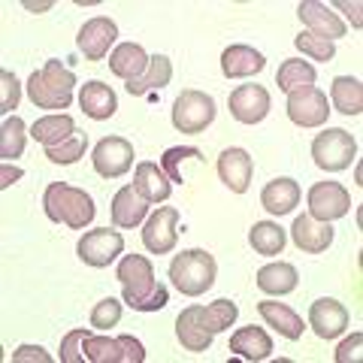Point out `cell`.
I'll list each match as a JSON object with an SVG mask.
<instances>
[{
  "label": "cell",
  "instance_id": "obj_1",
  "mask_svg": "<svg viewBox=\"0 0 363 363\" xmlns=\"http://www.w3.org/2000/svg\"><path fill=\"white\" fill-rule=\"evenodd\" d=\"M116 276L124 285V303H128L133 312H157L169 303L167 288L155 281V267L149 257L128 255L118 264Z\"/></svg>",
  "mask_w": 363,
  "mask_h": 363
},
{
  "label": "cell",
  "instance_id": "obj_2",
  "mask_svg": "<svg viewBox=\"0 0 363 363\" xmlns=\"http://www.w3.org/2000/svg\"><path fill=\"white\" fill-rule=\"evenodd\" d=\"M76 76L61 61H45L43 70L30 73L28 97L37 109H67L73 104Z\"/></svg>",
  "mask_w": 363,
  "mask_h": 363
},
{
  "label": "cell",
  "instance_id": "obj_3",
  "mask_svg": "<svg viewBox=\"0 0 363 363\" xmlns=\"http://www.w3.org/2000/svg\"><path fill=\"white\" fill-rule=\"evenodd\" d=\"M45 215L55 224H67L73 230H85L94 218V200H91L82 188H73L67 182H52L43 194Z\"/></svg>",
  "mask_w": 363,
  "mask_h": 363
},
{
  "label": "cell",
  "instance_id": "obj_4",
  "mask_svg": "<svg viewBox=\"0 0 363 363\" xmlns=\"http://www.w3.org/2000/svg\"><path fill=\"white\" fill-rule=\"evenodd\" d=\"M215 257L206 248H188L173 257L169 264V279H173V288L185 297H200L215 285Z\"/></svg>",
  "mask_w": 363,
  "mask_h": 363
},
{
  "label": "cell",
  "instance_id": "obj_5",
  "mask_svg": "<svg viewBox=\"0 0 363 363\" xmlns=\"http://www.w3.org/2000/svg\"><path fill=\"white\" fill-rule=\"evenodd\" d=\"M312 157L327 173H339V169H348L351 161L357 157V143H354V136L342 128H327L324 133L315 136Z\"/></svg>",
  "mask_w": 363,
  "mask_h": 363
},
{
  "label": "cell",
  "instance_id": "obj_6",
  "mask_svg": "<svg viewBox=\"0 0 363 363\" xmlns=\"http://www.w3.org/2000/svg\"><path fill=\"white\" fill-rule=\"evenodd\" d=\"M215 118V100L203 91H182L173 104V128L179 133H203Z\"/></svg>",
  "mask_w": 363,
  "mask_h": 363
},
{
  "label": "cell",
  "instance_id": "obj_7",
  "mask_svg": "<svg viewBox=\"0 0 363 363\" xmlns=\"http://www.w3.org/2000/svg\"><path fill=\"white\" fill-rule=\"evenodd\" d=\"M327 116H330L327 94L315 85L297 88L288 94V118L300 128H321V124H327Z\"/></svg>",
  "mask_w": 363,
  "mask_h": 363
},
{
  "label": "cell",
  "instance_id": "obj_8",
  "mask_svg": "<svg viewBox=\"0 0 363 363\" xmlns=\"http://www.w3.org/2000/svg\"><path fill=\"white\" fill-rule=\"evenodd\" d=\"M306 203H309V215L318 221H336L351 212V194L339 182H318V185H312Z\"/></svg>",
  "mask_w": 363,
  "mask_h": 363
},
{
  "label": "cell",
  "instance_id": "obj_9",
  "mask_svg": "<svg viewBox=\"0 0 363 363\" xmlns=\"http://www.w3.org/2000/svg\"><path fill=\"white\" fill-rule=\"evenodd\" d=\"M76 252L88 267L104 269L124 252V236L118 230H109V227H104V230H88L82 240H79Z\"/></svg>",
  "mask_w": 363,
  "mask_h": 363
},
{
  "label": "cell",
  "instance_id": "obj_10",
  "mask_svg": "<svg viewBox=\"0 0 363 363\" xmlns=\"http://www.w3.org/2000/svg\"><path fill=\"white\" fill-rule=\"evenodd\" d=\"M91 161H94L97 176L118 179V176H124L133 167V145L124 140V136H106V140H100L94 145Z\"/></svg>",
  "mask_w": 363,
  "mask_h": 363
},
{
  "label": "cell",
  "instance_id": "obj_11",
  "mask_svg": "<svg viewBox=\"0 0 363 363\" xmlns=\"http://www.w3.org/2000/svg\"><path fill=\"white\" fill-rule=\"evenodd\" d=\"M179 209L173 206H161L157 212H152V218L143 227V245L149 248L152 255H167L173 252L179 242Z\"/></svg>",
  "mask_w": 363,
  "mask_h": 363
},
{
  "label": "cell",
  "instance_id": "obj_12",
  "mask_svg": "<svg viewBox=\"0 0 363 363\" xmlns=\"http://www.w3.org/2000/svg\"><path fill=\"white\" fill-rule=\"evenodd\" d=\"M118 40V28H116V21L106 18V16H94V18H88L82 30H79V52L85 55V61H104L106 55H109V45Z\"/></svg>",
  "mask_w": 363,
  "mask_h": 363
},
{
  "label": "cell",
  "instance_id": "obj_13",
  "mask_svg": "<svg viewBox=\"0 0 363 363\" xmlns=\"http://www.w3.org/2000/svg\"><path fill=\"white\" fill-rule=\"evenodd\" d=\"M230 116L242 124H257L269 112V91L264 85H240L230 91Z\"/></svg>",
  "mask_w": 363,
  "mask_h": 363
},
{
  "label": "cell",
  "instance_id": "obj_14",
  "mask_svg": "<svg viewBox=\"0 0 363 363\" xmlns=\"http://www.w3.org/2000/svg\"><path fill=\"white\" fill-rule=\"evenodd\" d=\"M297 16L303 25L309 28V33H315V37H321V40L333 43L339 37H345V21L336 13H330V6L318 4V0H303L297 6Z\"/></svg>",
  "mask_w": 363,
  "mask_h": 363
},
{
  "label": "cell",
  "instance_id": "obj_15",
  "mask_svg": "<svg viewBox=\"0 0 363 363\" xmlns=\"http://www.w3.org/2000/svg\"><path fill=\"white\" fill-rule=\"evenodd\" d=\"M252 173H255V161L245 149H224L218 157V176L233 194H245L252 185Z\"/></svg>",
  "mask_w": 363,
  "mask_h": 363
},
{
  "label": "cell",
  "instance_id": "obj_16",
  "mask_svg": "<svg viewBox=\"0 0 363 363\" xmlns=\"http://www.w3.org/2000/svg\"><path fill=\"white\" fill-rule=\"evenodd\" d=\"M291 236H294V245H297L300 252L321 255L333 242V227H330V221H318L312 215H300V218H294Z\"/></svg>",
  "mask_w": 363,
  "mask_h": 363
},
{
  "label": "cell",
  "instance_id": "obj_17",
  "mask_svg": "<svg viewBox=\"0 0 363 363\" xmlns=\"http://www.w3.org/2000/svg\"><path fill=\"white\" fill-rule=\"evenodd\" d=\"M309 327L321 336V339H333L348 327V309L339 300H315L309 309Z\"/></svg>",
  "mask_w": 363,
  "mask_h": 363
},
{
  "label": "cell",
  "instance_id": "obj_18",
  "mask_svg": "<svg viewBox=\"0 0 363 363\" xmlns=\"http://www.w3.org/2000/svg\"><path fill=\"white\" fill-rule=\"evenodd\" d=\"M176 336H179L182 348H188V351H209L212 333L206 327V318H203V306H188V309L176 318Z\"/></svg>",
  "mask_w": 363,
  "mask_h": 363
},
{
  "label": "cell",
  "instance_id": "obj_19",
  "mask_svg": "<svg viewBox=\"0 0 363 363\" xmlns=\"http://www.w3.org/2000/svg\"><path fill=\"white\" fill-rule=\"evenodd\" d=\"M133 188L140 191L143 200H149V203H164L169 194H173V182H169V176L157 164H152V161H140V164H136Z\"/></svg>",
  "mask_w": 363,
  "mask_h": 363
},
{
  "label": "cell",
  "instance_id": "obj_20",
  "mask_svg": "<svg viewBox=\"0 0 363 363\" xmlns=\"http://www.w3.org/2000/svg\"><path fill=\"white\" fill-rule=\"evenodd\" d=\"M79 106L85 109L88 118L94 121H104V118H112L118 109V100H116V91H112L109 85L97 82V79H91V82L82 85V91H79Z\"/></svg>",
  "mask_w": 363,
  "mask_h": 363
},
{
  "label": "cell",
  "instance_id": "obj_21",
  "mask_svg": "<svg viewBox=\"0 0 363 363\" xmlns=\"http://www.w3.org/2000/svg\"><path fill=\"white\" fill-rule=\"evenodd\" d=\"M145 215H149V200H143V194L133 185H124L112 197V224L116 227H136L143 224Z\"/></svg>",
  "mask_w": 363,
  "mask_h": 363
},
{
  "label": "cell",
  "instance_id": "obj_22",
  "mask_svg": "<svg viewBox=\"0 0 363 363\" xmlns=\"http://www.w3.org/2000/svg\"><path fill=\"white\" fill-rule=\"evenodd\" d=\"M264 55L252 45H227L221 55V73L227 79H242V76H255L264 70Z\"/></svg>",
  "mask_w": 363,
  "mask_h": 363
},
{
  "label": "cell",
  "instance_id": "obj_23",
  "mask_svg": "<svg viewBox=\"0 0 363 363\" xmlns=\"http://www.w3.org/2000/svg\"><path fill=\"white\" fill-rule=\"evenodd\" d=\"M109 70L118 79H124V82H133V79H140L149 70V55L136 43H121V45H116V52L109 55Z\"/></svg>",
  "mask_w": 363,
  "mask_h": 363
},
{
  "label": "cell",
  "instance_id": "obj_24",
  "mask_svg": "<svg viewBox=\"0 0 363 363\" xmlns=\"http://www.w3.org/2000/svg\"><path fill=\"white\" fill-rule=\"evenodd\" d=\"M230 351L242 360H267L272 354V339L264 327H242L230 336Z\"/></svg>",
  "mask_w": 363,
  "mask_h": 363
},
{
  "label": "cell",
  "instance_id": "obj_25",
  "mask_svg": "<svg viewBox=\"0 0 363 363\" xmlns=\"http://www.w3.org/2000/svg\"><path fill=\"white\" fill-rule=\"evenodd\" d=\"M257 312L272 327V330H279L285 339H291V342H297V339L303 336V318L294 312V309H288L285 303L264 300V303H257Z\"/></svg>",
  "mask_w": 363,
  "mask_h": 363
},
{
  "label": "cell",
  "instance_id": "obj_26",
  "mask_svg": "<svg viewBox=\"0 0 363 363\" xmlns=\"http://www.w3.org/2000/svg\"><path fill=\"white\" fill-rule=\"evenodd\" d=\"M260 203L269 215H288L300 203V185L294 179H272L260 191Z\"/></svg>",
  "mask_w": 363,
  "mask_h": 363
},
{
  "label": "cell",
  "instance_id": "obj_27",
  "mask_svg": "<svg viewBox=\"0 0 363 363\" xmlns=\"http://www.w3.org/2000/svg\"><path fill=\"white\" fill-rule=\"evenodd\" d=\"M73 133H76V121L70 116H64V112H58V116H43L33 121V128H30V136L40 145H45V149L67 143Z\"/></svg>",
  "mask_w": 363,
  "mask_h": 363
},
{
  "label": "cell",
  "instance_id": "obj_28",
  "mask_svg": "<svg viewBox=\"0 0 363 363\" xmlns=\"http://www.w3.org/2000/svg\"><path fill=\"white\" fill-rule=\"evenodd\" d=\"M169 79H173V61H169L167 55H152L149 70L140 79L128 82V91L133 97H143V94H152V91H161L164 85H169Z\"/></svg>",
  "mask_w": 363,
  "mask_h": 363
},
{
  "label": "cell",
  "instance_id": "obj_29",
  "mask_svg": "<svg viewBox=\"0 0 363 363\" xmlns=\"http://www.w3.org/2000/svg\"><path fill=\"white\" fill-rule=\"evenodd\" d=\"M330 100H333L336 112H342V116H360L363 112V85H360V79L336 76L333 85H330Z\"/></svg>",
  "mask_w": 363,
  "mask_h": 363
},
{
  "label": "cell",
  "instance_id": "obj_30",
  "mask_svg": "<svg viewBox=\"0 0 363 363\" xmlns=\"http://www.w3.org/2000/svg\"><path fill=\"white\" fill-rule=\"evenodd\" d=\"M297 269H294L291 264H267L257 269V288L264 294H276V297H281V294H291L294 288H297Z\"/></svg>",
  "mask_w": 363,
  "mask_h": 363
},
{
  "label": "cell",
  "instance_id": "obj_31",
  "mask_svg": "<svg viewBox=\"0 0 363 363\" xmlns=\"http://www.w3.org/2000/svg\"><path fill=\"white\" fill-rule=\"evenodd\" d=\"M315 79H318V73H315V67L309 64V61H297V58H291V61H285L279 67V73H276V85L281 88V91H297V88H306V85H315Z\"/></svg>",
  "mask_w": 363,
  "mask_h": 363
},
{
  "label": "cell",
  "instance_id": "obj_32",
  "mask_svg": "<svg viewBox=\"0 0 363 363\" xmlns=\"http://www.w3.org/2000/svg\"><path fill=\"white\" fill-rule=\"evenodd\" d=\"M248 242H252L257 255H267V257L281 255V248H285V230L272 221H257L252 227V233H248Z\"/></svg>",
  "mask_w": 363,
  "mask_h": 363
},
{
  "label": "cell",
  "instance_id": "obj_33",
  "mask_svg": "<svg viewBox=\"0 0 363 363\" xmlns=\"http://www.w3.org/2000/svg\"><path fill=\"white\" fill-rule=\"evenodd\" d=\"M25 121L18 116H9L4 121V128H0V157L9 164L13 157H18L25 152V143H28V133H25Z\"/></svg>",
  "mask_w": 363,
  "mask_h": 363
},
{
  "label": "cell",
  "instance_id": "obj_34",
  "mask_svg": "<svg viewBox=\"0 0 363 363\" xmlns=\"http://www.w3.org/2000/svg\"><path fill=\"white\" fill-rule=\"evenodd\" d=\"M85 360L91 363H124V351L118 339L109 336H85Z\"/></svg>",
  "mask_w": 363,
  "mask_h": 363
},
{
  "label": "cell",
  "instance_id": "obj_35",
  "mask_svg": "<svg viewBox=\"0 0 363 363\" xmlns=\"http://www.w3.org/2000/svg\"><path fill=\"white\" fill-rule=\"evenodd\" d=\"M236 315H240V309H236V303H230V300H215L212 306L203 309V318H206V327L212 336L227 330V327L236 321Z\"/></svg>",
  "mask_w": 363,
  "mask_h": 363
},
{
  "label": "cell",
  "instance_id": "obj_36",
  "mask_svg": "<svg viewBox=\"0 0 363 363\" xmlns=\"http://www.w3.org/2000/svg\"><path fill=\"white\" fill-rule=\"evenodd\" d=\"M294 45H297L303 55H309L312 61H333L336 58V45L330 40L315 37V33H309V30L297 33V37H294Z\"/></svg>",
  "mask_w": 363,
  "mask_h": 363
},
{
  "label": "cell",
  "instance_id": "obj_37",
  "mask_svg": "<svg viewBox=\"0 0 363 363\" xmlns=\"http://www.w3.org/2000/svg\"><path fill=\"white\" fill-rule=\"evenodd\" d=\"M85 145H88V140H85V133H73L67 143H61V145H52V149H45V157H49L52 164H76L79 157L85 155Z\"/></svg>",
  "mask_w": 363,
  "mask_h": 363
},
{
  "label": "cell",
  "instance_id": "obj_38",
  "mask_svg": "<svg viewBox=\"0 0 363 363\" xmlns=\"http://www.w3.org/2000/svg\"><path fill=\"white\" fill-rule=\"evenodd\" d=\"M185 157H197L200 161V149H191V145H173V149H167L164 152V157H161V169L169 176V182H179L182 185V169H179V164L185 161Z\"/></svg>",
  "mask_w": 363,
  "mask_h": 363
},
{
  "label": "cell",
  "instance_id": "obj_39",
  "mask_svg": "<svg viewBox=\"0 0 363 363\" xmlns=\"http://www.w3.org/2000/svg\"><path fill=\"white\" fill-rule=\"evenodd\" d=\"M121 321V303L116 297H106L94 306V312H91V327H97V330H109V327H116Z\"/></svg>",
  "mask_w": 363,
  "mask_h": 363
},
{
  "label": "cell",
  "instance_id": "obj_40",
  "mask_svg": "<svg viewBox=\"0 0 363 363\" xmlns=\"http://www.w3.org/2000/svg\"><path fill=\"white\" fill-rule=\"evenodd\" d=\"M85 336H88V330H73L61 339V360L64 363H82L85 360Z\"/></svg>",
  "mask_w": 363,
  "mask_h": 363
},
{
  "label": "cell",
  "instance_id": "obj_41",
  "mask_svg": "<svg viewBox=\"0 0 363 363\" xmlns=\"http://www.w3.org/2000/svg\"><path fill=\"white\" fill-rule=\"evenodd\" d=\"M0 112H13L18 106V79L9 70H0Z\"/></svg>",
  "mask_w": 363,
  "mask_h": 363
},
{
  "label": "cell",
  "instance_id": "obj_42",
  "mask_svg": "<svg viewBox=\"0 0 363 363\" xmlns=\"http://www.w3.org/2000/svg\"><path fill=\"white\" fill-rule=\"evenodd\" d=\"M118 342H121V351H124V363H143L145 360V348H143L140 339L118 336Z\"/></svg>",
  "mask_w": 363,
  "mask_h": 363
},
{
  "label": "cell",
  "instance_id": "obj_43",
  "mask_svg": "<svg viewBox=\"0 0 363 363\" xmlns=\"http://www.w3.org/2000/svg\"><path fill=\"white\" fill-rule=\"evenodd\" d=\"M360 342H363V336L360 333H354L351 339H345L342 345H339V351H336V360L339 363H351V360H360Z\"/></svg>",
  "mask_w": 363,
  "mask_h": 363
},
{
  "label": "cell",
  "instance_id": "obj_44",
  "mask_svg": "<svg viewBox=\"0 0 363 363\" xmlns=\"http://www.w3.org/2000/svg\"><path fill=\"white\" fill-rule=\"evenodd\" d=\"M25 360H37V363H52V354H45L40 345H21L13 351V363H25Z\"/></svg>",
  "mask_w": 363,
  "mask_h": 363
},
{
  "label": "cell",
  "instance_id": "obj_45",
  "mask_svg": "<svg viewBox=\"0 0 363 363\" xmlns=\"http://www.w3.org/2000/svg\"><path fill=\"white\" fill-rule=\"evenodd\" d=\"M336 9H345V13L351 16V25H354V28L363 25V18H360V4H348V0H339Z\"/></svg>",
  "mask_w": 363,
  "mask_h": 363
},
{
  "label": "cell",
  "instance_id": "obj_46",
  "mask_svg": "<svg viewBox=\"0 0 363 363\" xmlns=\"http://www.w3.org/2000/svg\"><path fill=\"white\" fill-rule=\"evenodd\" d=\"M16 179H21V169H18V167L4 164V169H0V188H9Z\"/></svg>",
  "mask_w": 363,
  "mask_h": 363
}]
</instances>
